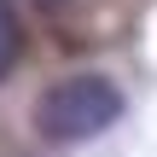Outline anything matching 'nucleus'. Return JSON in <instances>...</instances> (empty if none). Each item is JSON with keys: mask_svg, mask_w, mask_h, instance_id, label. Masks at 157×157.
<instances>
[{"mask_svg": "<svg viewBox=\"0 0 157 157\" xmlns=\"http://www.w3.org/2000/svg\"><path fill=\"white\" fill-rule=\"evenodd\" d=\"M117 117H122V87L111 76H93V70L64 76L35 99V134L52 146H82V140L117 128Z\"/></svg>", "mask_w": 157, "mask_h": 157, "instance_id": "f257e3e1", "label": "nucleus"}, {"mask_svg": "<svg viewBox=\"0 0 157 157\" xmlns=\"http://www.w3.org/2000/svg\"><path fill=\"white\" fill-rule=\"evenodd\" d=\"M17 58H23V17L12 0H0V82L17 70Z\"/></svg>", "mask_w": 157, "mask_h": 157, "instance_id": "f03ea898", "label": "nucleus"}]
</instances>
